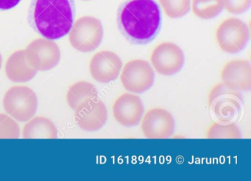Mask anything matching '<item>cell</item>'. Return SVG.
I'll list each match as a JSON object with an SVG mask.
<instances>
[{"mask_svg":"<svg viewBox=\"0 0 251 181\" xmlns=\"http://www.w3.org/2000/svg\"><path fill=\"white\" fill-rule=\"evenodd\" d=\"M151 64L158 74L172 76L180 71L185 58L183 51L176 43L164 42L152 51Z\"/></svg>","mask_w":251,"mask_h":181,"instance_id":"9c48e42d","label":"cell"},{"mask_svg":"<svg viewBox=\"0 0 251 181\" xmlns=\"http://www.w3.org/2000/svg\"><path fill=\"white\" fill-rule=\"evenodd\" d=\"M249 33L246 24L237 18H229L217 27L216 40L223 52L236 54L246 46Z\"/></svg>","mask_w":251,"mask_h":181,"instance_id":"8992f818","label":"cell"},{"mask_svg":"<svg viewBox=\"0 0 251 181\" xmlns=\"http://www.w3.org/2000/svg\"><path fill=\"white\" fill-rule=\"evenodd\" d=\"M141 128L148 139H167L174 132L175 121L164 109H150L141 120Z\"/></svg>","mask_w":251,"mask_h":181,"instance_id":"30bf717a","label":"cell"},{"mask_svg":"<svg viewBox=\"0 0 251 181\" xmlns=\"http://www.w3.org/2000/svg\"><path fill=\"white\" fill-rule=\"evenodd\" d=\"M98 94L95 86L88 81H78L73 84L67 92V99L69 106L76 111L80 106L98 99Z\"/></svg>","mask_w":251,"mask_h":181,"instance_id":"2e32d148","label":"cell"},{"mask_svg":"<svg viewBox=\"0 0 251 181\" xmlns=\"http://www.w3.org/2000/svg\"><path fill=\"white\" fill-rule=\"evenodd\" d=\"M223 0H192V11L201 20H211L223 10Z\"/></svg>","mask_w":251,"mask_h":181,"instance_id":"ac0fdd59","label":"cell"},{"mask_svg":"<svg viewBox=\"0 0 251 181\" xmlns=\"http://www.w3.org/2000/svg\"><path fill=\"white\" fill-rule=\"evenodd\" d=\"M118 23L130 41L145 44L153 40L159 31L161 11L154 0H130L120 8Z\"/></svg>","mask_w":251,"mask_h":181,"instance_id":"6da1fadb","label":"cell"},{"mask_svg":"<svg viewBox=\"0 0 251 181\" xmlns=\"http://www.w3.org/2000/svg\"><path fill=\"white\" fill-rule=\"evenodd\" d=\"M75 11L74 0H32L29 21L45 39L57 40L70 33Z\"/></svg>","mask_w":251,"mask_h":181,"instance_id":"7a4b0ae2","label":"cell"},{"mask_svg":"<svg viewBox=\"0 0 251 181\" xmlns=\"http://www.w3.org/2000/svg\"><path fill=\"white\" fill-rule=\"evenodd\" d=\"M25 139H57L58 130L48 118L37 117L29 121L23 130Z\"/></svg>","mask_w":251,"mask_h":181,"instance_id":"e0dca14e","label":"cell"},{"mask_svg":"<svg viewBox=\"0 0 251 181\" xmlns=\"http://www.w3.org/2000/svg\"><path fill=\"white\" fill-rule=\"evenodd\" d=\"M75 112L76 122L85 131H95L100 129L108 119L105 105L98 99L84 103Z\"/></svg>","mask_w":251,"mask_h":181,"instance_id":"5bb4252c","label":"cell"},{"mask_svg":"<svg viewBox=\"0 0 251 181\" xmlns=\"http://www.w3.org/2000/svg\"><path fill=\"white\" fill-rule=\"evenodd\" d=\"M208 103L220 121L229 122L240 113L243 101L239 91L220 83L210 90Z\"/></svg>","mask_w":251,"mask_h":181,"instance_id":"277c9868","label":"cell"},{"mask_svg":"<svg viewBox=\"0 0 251 181\" xmlns=\"http://www.w3.org/2000/svg\"><path fill=\"white\" fill-rule=\"evenodd\" d=\"M208 139H239L240 137L237 125L233 122H214L207 131Z\"/></svg>","mask_w":251,"mask_h":181,"instance_id":"d6986e66","label":"cell"},{"mask_svg":"<svg viewBox=\"0 0 251 181\" xmlns=\"http://www.w3.org/2000/svg\"><path fill=\"white\" fill-rule=\"evenodd\" d=\"M26 58L29 65L36 71H49L55 68L61 60L58 45L49 39H39L26 47Z\"/></svg>","mask_w":251,"mask_h":181,"instance_id":"ba28073f","label":"cell"},{"mask_svg":"<svg viewBox=\"0 0 251 181\" xmlns=\"http://www.w3.org/2000/svg\"><path fill=\"white\" fill-rule=\"evenodd\" d=\"M2 55H1V54H0V68H1V67H2Z\"/></svg>","mask_w":251,"mask_h":181,"instance_id":"cb8c5ba5","label":"cell"},{"mask_svg":"<svg viewBox=\"0 0 251 181\" xmlns=\"http://www.w3.org/2000/svg\"><path fill=\"white\" fill-rule=\"evenodd\" d=\"M251 0H223V8L233 14L245 12L251 6Z\"/></svg>","mask_w":251,"mask_h":181,"instance_id":"7402d4cb","label":"cell"},{"mask_svg":"<svg viewBox=\"0 0 251 181\" xmlns=\"http://www.w3.org/2000/svg\"><path fill=\"white\" fill-rule=\"evenodd\" d=\"M18 123L5 114H0V139H17L20 137Z\"/></svg>","mask_w":251,"mask_h":181,"instance_id":"44dd1931","label":"cell"},{"mask_svg":"<svg viewBox=\"0 0 251 181\" xmlns=\"http://www.w3.org/2000/svg\"><path fill=\"white\" fill-rule=\"evenodd\" d=\"M223 84L238 91H249L251 88V65L245 60H232L225 64L221 71Z\"/></svg>","mask_w":251,"mask_h":181,"instance_id":"4fadbf2b","label":"cell"},{"mask_svg":"<svg viewBox=\"0 0 251 181\" xmlns=\"http://www.w3.org/2000/svg\"><path fill=\"white\" fill-rule=\"evenodd\" d=\"M164 13L170 18L184 17L191 8V0H158Z\"/></svg>","mask_w":251,"mask_h":181,"instance_id":"ffe728a7","label":"cell"},{"mask_svg":"<svg viewBox=\"0 0 251 181\" xmlns=\"http://www.w3.org/2000/svg\"><path fill=\"white\" fill-rule=\"evenodd\" d=\"M3 106L8 115L20 122H27L33 118L38 107V99L32 89L15 86L5 93Z\"/></svg>","mask_w":251,"mask_h":181,"instance_id":"5b68a950","label":"cell"},{"mask_svg":"<svg viewBox=\"0 0 251 181\" xmlns=\"http://www.w3.org/2000/svg\"><path fill=\"white\" fill-rule=\"evenodd\" d=\"M83 1H89V0H83Z\"/></svg>","mask_w":251,"mask_h":181,"instance_id":"d4e9b609","label":"cell"},{"mask_svg":"<svg viewBox=\"0 0 251 181\" xmlns=\"http://www.w3.org/2000/svg\"><path fill=\"white\" fill-rule=\"evenodd\" d=\"M123 68L120 57L110 51H101L92 57L89 65L94 80L101 83H108L117 80Z\"/></svg>","mask_w":251,"mask_h":181,"instance_id":"8fae6325","label":"cell"},{"mask_svg":"<svg viewBox=\"0 0 251 181\" xmlns=\"http://www.w3.org/2000/svg\"><path fill=\"white\" fill-rule=\"evenodd\" d=\"M69 40L74 49L80 52H90L99 47L103 39V27L98 19L81 17L70 30Z\"/></svg>","mask_w":251,"mask_h":181,"instance_id":"3957f363","label":"cell"},{"mask_svg":"<svg viewBox=\"0 0 251 181\" xmlns=\"http://www.w3.org/2000/svg\"><path fill=\"white\" fill-rule=\"evenodd\" d=\"M5 72L11 81L26 82L34 78L37 71L29 65L25 50H20L14 52L8 58Z\"/></svg>","mask_w":251,"mask_h":181,"instance_id":"9a60e30c","label":"cell"},{"mask_svg":"<svg viewBox=\"0 0 251 181\" xmlns=\"http://www.w3.org/2000/svg\"><path fill=\"white\" fill-rule=\"evenodd\" d=\"M112 110L114 119L120 125L131 127L141 122L145 109L139 96L125 93L115 101Z\"/></svg>","mask_w":251,"mask_h":181,"instance_id":"7c38bea8","label":"cell"},{"mask_svg":"<svg viewBox=\"0 0 251 181\" xmlns=\"http://www.w3.org/2000/svg\"><path fill=\"white\" fill-rule=\"evenodd\" d=\"M120 80L127 91L133 93H145L153 84V69L147 61L133 60L126 63L123 68Z\"/></svg>","mask_w":251,"mask_h":181,"instance_id":"52a82bcc","label":"cell"},{"mask_svg":"<svg viewBox=\"0 0 251 181\" xmlns=\"http://www.w3.org/2000/svg\"><path fill=\"white\" fill-rule=\"evenodd\" d=\"M21 0H0V10L12 9L19 5Z\"/></svg>","mask_w":251,"mask_h":181,"instance_id":"603a6c76","label":"cell"}]
</instances>
